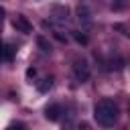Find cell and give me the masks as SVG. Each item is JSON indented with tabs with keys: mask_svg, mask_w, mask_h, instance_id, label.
<instances>
[{
	"mask_svg": "<svg viewBox=\"0 0 130 130\" xmlns=\"http://www.w3.org/2000/svg\"><path fill=\"white\" fill-rule=\"evenodd\" d=\"M63 114V108L59 106V104H51V106H47V110H45V118L47 120H51V122H55V120H59V116Z\"/></svg>",
	"mask_w": 130,
	"mask_h": 130,
	"instance_id": "277c9868",
	"label": "cell"
},
{
	"mask_svg": "<svg viewBox=\"0 0 130 130\" xmlns=\"http://www.w3.org/2000/svg\"><path fill=\"white\" fill-rule=\"evenodd\" d=\"M2 51H4V47H2V43H0V59H2Z\"/></svg>",
	"mask_w": 130,
	"mask_h": 130,
	"instance_id": "8fae6325",
	"label": "cell"
},
{
	"mask_svg": "<svg viewBox=\"0 0 130 130\" xmlns=\"http://www.w3.org/2000/svg\"><path fill=\"white\" fill-rule=\"evenodd\" d=\"M12 26H14L18 32H22V35L32 32V24H30V22H28V18H26V16H22V14H16V16L12 18Z\"/></svg>",
	"mask_w": 130,
	"mask_h": 130,
	"instance_id": "3957f363",
	"label": "cell"
},
{
	"mask_svg": "<svg viewBox=\"0 0 130 130\" xmlns=\"http://www.w3.org/2000/svg\"><path fill=\"white\" fill-rule=\"evenodd\" d=\"M2 18H4V10L0 8V22H2Z\"/></svg>",
	"mask_w": 130,
	"mask_h": 130,
	"instance_id": "30bf717a",
	"label": "cell"
},
{
	"mask_svg": "<svg viewBox=\"0 0 130 130\" xmlns=\"http://www.w3.org/2000/svg\"><path fill=\"white\" fill-rule=\"evenodd\" d=\"M75 39H77L79 43H83V45L87 43V37H85V35H79V32H75Z\"/></svg>",
	"mask_w": 130,
	"mask_h": 130,
	"instance_id": "ba28073f",
	"label": "cell"
},
{
	"mask_svg": "<svg viewBox=\"0 0 130 130\" xmlns=\"http://www.w3.org/2000/svg\"><path fill=\"white\" fill-rule=\"evenodd\" d=\"M124 6H126V0H118V2L112 4V10H122Z\"/></svg>",
	"mask_w": 130,
	"mask_h": 130,
	"instance_id": "52a82bcc",
	"label": "cell"
},
{
	"mask_svg": "<svg viewBox=\"0 0 130 130\" xmlns=\"http://www.w3.org/2000/svg\"><path fill=\"white\" fill-rule=\"evenodd\" d=\"M37 43H39V47L47 53V51H51V43H47V39H43V37H39L37 39Z\"/></svg>",
	"mask_w": 130,
	"mask_h": 130,
	"instance_id": "8992f818",
	"label": "cell"
},
{
	"mask_svg": "<svg viewBox=\"0 0 130 130\" xmlns=\"http://www.w3.org/2000/svg\"><path fill=\"white\" fill-rule=\"evenodd\" d=\"M116 28H118V30H124V35H126V37H130V28H126V26H122V24H118Z\"/></svg>",
	"mask_w": 130,
	"mask_h": 130,
	"instance_id": "9c48e42d",
	"label": "cell"
},
{
	"mask_svg": "<svg viewBox=\"0 0 130 130\" xmlns=\"http://www.w3.org/2000/svg\"><path fill=\"white\" fill-rule=\"evenodd\" d=\"M118 116H120V110H118V104L110 98H102L95 106H93V118L100 126L104 128H112L116 122H118Z\"/></svg>",
	"mask_w": 130,
	"mask_h": 130,
	"instance_id": "6da1fadb",
	"label": "cell"
},
{
	"mask_svg": "<svg viewBox=\"0 0 130 130\" xmlns=\"http://www.w3.org/2000/svg\"><path fill=\"white\" fill-rule=\"evenodd\" d=\"M67 8H61V6H57L55 8V12H53V20H57V22H67Z\"/></svg>",
	"mask_w": 130,
	"mask_h": 130,
	"instance_id": "5b68a950",
	"label": "cell"
},
{
	"mask_svg": "<svg viewBox=\"0 0 130 130\" xmlns=\"http://www.w3.org/2000/svg\"><path fill=\"white\" fill-rule=\"evenodd\" d=\"M89 75H91V67H89V63H87V59H75L73 61V77H75V81H79V83H85L87 79H89Z\"/></svg>",
	"mask_w": 130,
	"mask_h": 130,
	"instance_id": "7a4b0ae2",
	"label": "cell"
},
{
	"mask_svg": "<svg viewBox=\"0 0 130 130\" xmlns=\"http://www.w3.org/2000/svg\"><path fill=\"white\" fill-rule=\"evenodd\" d=\"M128 114H130V102H128Z\"/></svg>",
	"mask_w": 130,
	"mask_h": 130,
	"instance_id": "7c38bea8",
	"label": "cell"
}]
</instances>
